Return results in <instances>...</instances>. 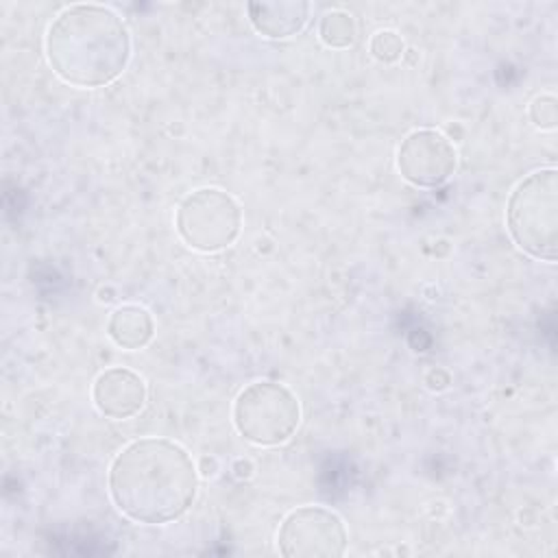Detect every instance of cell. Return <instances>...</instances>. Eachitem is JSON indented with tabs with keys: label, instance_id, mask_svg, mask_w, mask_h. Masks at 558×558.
<instances>
[{
	"label": "cell",
	"instance_id": "obj_1",
	"mask_svg": "<svg viewBox=\"0 0 558 558\" xmlns=\"http://www.w3.org/2000/svg\"><path fill=\"white\" fill-rule=\"evenodd\" d=\"M109 495L118 510L137 523L159 525L179 519L198 488L190 453L168 438L129 442L109 466Z\"/></svg>",
	"mask_w": 558,
	"mask_h": 558
},
{
	"label": "cell",
	"instance_id": "obj_2",
	"mask_svg": "<svg viewBox=\"0 0 558 558\" xmlns=\"http://www.w3.org/2000/svg\"><path fill=\"white\" fill-rule=\"evenodd\" d=\"M46 57L61 81L100 87L124 72L131 59V37L122 17L109 7L72 4L48 26Z\"/></svg>",
	"mask_w": 558,
	"mask_h": 558
},
{
	"label": "cell",
	"instance_id": "obj_3",
	"mask_svg": "<svg viewBox=\"0 0 558 558\" xmlns=\"http://www.w3.org/2000/svg\"><path fill=\"white\" fill-rule=\"evenodd\" d=\"M506 225L514 244L534 259L558 257V172L541 168L530 172L510 192Z\"/></svg>",
	"mask_w": 558,
	"mask_h": 558
},
{
	"label": "cell",
	"instance_id": "obj_4",
	"mask_svg": "<svg viewBox=\"0 0 558 558\" xmlns=\"http://www.w3.org/2000/svg\"><path fill=\"white\" fill-rule=\"evenodd\" d=\"M301 405L290 388L277 381L248 384L233 403L235 429L255 445L286 442L299 427Z\"/></svg>",
	"mask_w": 558,
	"mask_h": 558
},
{
	"label": "cell",
	"instance_id": "obj_5",
	"mask_svg": "<svg viewBox=\"0 0 558 558\" xmlns=\"http://www.w3.org/2000/svg\"><path fill=\"white\" fill-rule=\"evenodd\" d=\"M174 225L187 246L214 253L227 248L240 235L242 209L229 192L220 187H198L179 203Z\"/></svg>",
	"mask_w": 558,
	"mask_h": 558
},
{
	"label": "cell",
	"instance_id": "obj_6",
	"mask_svg": "<svg viewBox=\"0 0 558 558\" xmlns=\"http://www.w3.org/2000/svg\"><path fill=\"white\" fill-rule=\"evenodd\" d=\"M347 541L342 519L323 506L292 510L277 532V547L286 558H338Z\"/></svg>",
	"mask_w": 558,
	"mask_h": 558
},
{
	"label": "cell",
	"instance_id": "obj_7",
	"mask_svg": "<svg viewBox=\"0 0 558 558\" xmlns=\"http://www.w3.org/2000/svg\"><path fill=\"white\" fill-rule=\"evenodd\" d=\"M458 155L447 135L436 129H416L397 150L401 177L416 187H438L456 170Z\"/></svg>",
	"mask_w": 558,
	"mask_h": 558
},
{
	"label": "cell",
	"instance_id": "obj_8",
	"mask_svg": "<svg viewBox=\"0 0 558 558\" xmlns=\"http://www.w3.org/2000/svg\"><path fill=\"white\" fill-rule=\"evenodd\" d=\"M94 405L109 418H129L137 414L146 401L144 379L124 366L102 371L92 388Z\"/></svg>",
	"mask_w": 558,
	"mask_h": 558
},
{
	"label": "cell",
	"instance_id": "obj_9",
	"mask_svg": "<svg viewBox=\"0 0 558 558\" xmlns=\"http://www.w3.org/2000/svg\"><path fill=\"white\" fill-rule=\"evenodd\" d=\"M248 20L257 33L270 39H283L296 35L310 15V4L301 0L277 2H248Z\"/></svg>",
	"mask_w": 558,
	"mask_h": 558
},
{
	"label": "cell",
	"instance_id": "obj_10",
	"mask_svg": "<svg viewBox=\"0 0 558 558\" xmlns=\"http://www.w3.org/2000/svg\"><path fill=\"white\" fill-rule=\"evenodd\" d=\"M107 333L109 338L122 347V349H142L150 342L155 333L153 316L142 305H120L111 312L107 320Z\"/></svg>",
	"mask_w": 558,
	"mask_h": 558
},
{
	"label": "cell",
	"instance_id": "obj_11",
	"mask_svg": "<svg viewBox=\"0 0 558 558\" xmlns=\"http://www.w3.org/2000/svg\"><path fill=\"white\" fill-rule=\"evenodd\" d=\"M357 26L351 13L347 11H329L320 17L318 37L329 48H349L355 41Z\"/></svg>",
	"mask_w": 558,
	"mask_h": 558
},
{
	"label": "cell",
	"instance_id": "obj_12",
	"mask_svg": "<svg viewBox=\"0 0 558 558\" xmlns=\"http://www.w3.org/2000/svg\"><path fill=\"white\" fill-rule=\"evenodd\" d=\"M371 54L381 63H392L403 57V39L395 31H377L371 37Z\"/></svg>",
	"mask_w": 558,
	"mask_h": 558
},
{
	"label": "cell",
	"instance_id": "obj_13",
	"mask_svg": "<svg viewBox=\"0 0 558 558\" xmlns=\"http://www.w3.org/2000/svg\"><path fill=\"white\" fill-rule=\"evenodd\" d=\"M530 120L538 129H554L558 122V100L551 94L536 96L530 105Z\"/></svg>",
	"mask_w": 558,
	"mask_h": 558
}]
</instances>
